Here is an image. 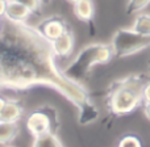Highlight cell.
<instances>
[{"mask_svg":"<svg viewBox=\"0 0 150 147\" xmlns=\"http://www.w3.org/2000/svg\"><path fill=\"white\" fill-rule=\"evenodd\" d=\"M38 85L53 88L76 109L91 100L82 83L63 75L52 42L37 26L5 18L0 32V89L17 92Z\"/></svg>","mask_w":150,"mask_h":147,"instance_id":"1","label":"cell"},{"mask_svg":"<svg viewBox=\"0 0 150 147\" xmlns=\"http://www.w3.org/2000/svg\"><path fill=\"white\" fill-rule=\"evenodd\" d=\"M113 57L111 45L105 44H90L80 49L76 57L69 63L67 67L62 70L63 75L70 80L76 83H82L83 79L87 77L95 66L105 65Z\"/></svg>","mask_w":150,"mask_h":147,"instance_id":"2","label":"cell"},{"mask_svg":"<svg viewBox=\"0 0 150 147\" xmlns=\"http://www.w3.org/2000/svg\"><path fill=\"white\" fill-rule=\"evenodd\" d=\"M146 84L140 77L130 76L117 82L109 91L108 109L115 116H125L134 112L142 100V88Z\"/></svg>","mask_w":150,"mask_h":147,"instance_id":"3","label":"cell"},{"mask_svg":"<svg viewBox=\"0 0 150 147\" xmlns=\"http://www.w3.org/2000/svg\"><path fill=\"white\" fill-rule=\"evenodd\" d=\"M61 120L58 110L57 108L49 104L38 106L26 117V129L33 135V138L41 137L49 133L57 134Z\"/></svg>","mask_w":150,"mask_h":147,"instance_id":"4","label":"cell"},{"mask_svg":"<svg viewBox=\"0 0 150 147\" xmlns=\"http://www.w3.org/2000/svg\"><path fill=\"white\" fill-rule=\"evenodd\" d=\"M150 46V37L136 33L132 29H120L115 33L111 42L113 55L119 58L129 57Z\"/></svg>","mask_w":150,"mask_h":147,"instance_id":"5","label":"cell"},{"mask_svg":"<svg viewBox=\"0 0 150 147\" xmlns=\"http://www.w3.org/2000/svg\"><path fill=\"white\" fill-rule=\"evenodd\" d=\"M37 29L41 32L45 38L49 39L50 42H53L58 37L62 36L65 32H67L69 26H67V23L62 17H59V16H52V17H47L45 20H42L37 25Z\"/></svg>","mask_w":150,"mask_h":147,"instance_id":"6","label":"cell"},{"mask_svg":"<svg viewBox=\"0 0 150 147\" xmlns=\"http://www.w3.org/2000/svg\"><path fill=\"white\" fill-rule=\"evenodd\" d=\"M74 34L71 30H67L62 34L61 37H58L57 39L52 42V49L54 53L55 58H67L69 55L73 53L74 49Z\"/></svg>","mask_w":150,"mask_h":147,"instance_id":"7","label":"cell"},{"mask_svg":"<svg viewBox=\"0 0 150 147\" xmlns=\"http://www.w3.org/2000/svg\"><path fill=\"white\" fill-rule=\"evenodd\" d=\"M32 13L33 12L24 4L15 1V0H8L4 18L9 21H15V23H28Z\"/></svg>","mask_w":150,"mask_h":147,"instance_id":"8","label":"cell"},{"mask_svg":"<svg viewBox=\"0 0 150 147\" xmlns=\"http://www.w3.org/2000/svg\"><path fill=\"white\" fill-rule=\"evenodd\" d=\"M24 114V108L17 100L5 98V103L0 110V121L4 122H18Z\"/></svg>","mask_w":150,"mask_h":147,"instance_id":"9","label":"cell"},{"mask_svg":"<svg viewBox=\"0 0 150 147\" xmlns=\"http://www.w3.org/2000/svg\"><path fill=\"white\" fill-rule=\"evenodd\" d=\"M100 117V112H99L98 106L92 103V101H87L83 104L79 109H78V122L80 125H90L96 122Z\"/></svg>","mask_w":150,"mask_h":147,"instance_id":"10","label":"cell"},{"mask_svg":"<svg viewBox=\"0 0 150 147\" xmlns=\"http://www.w3.org/2000/svg\"><path fill=\"white\" fill-rule=\"evenodd\" d=\"M20 133L18 122H4L0 121V145L11 143Z\"/></svg>","mask_w":150,"mask_h":147,"instance_id":"11","label":"cell"},{"mask_svg":"<svg viewBox=\"0 0 150 147\" xmlns=\"http://www.w3.org/2000/svg\"><path fill=\"white\" fill-rule=\"evenodd\" d=\"M74 13L80 21H84V23L91 21L93 17V13H95L92 0H80V1L75 3Z\"/></svg>","mask_w":150,"mask_h":147,"instance_id":"12","label":"cell"},{"mask_svg":"<svg viewBox=\"0 0 150 147\" xmlns=\"http://www.w3.org/2000/svg\"><path fill=\"white\" fill-rule=\"evenodd\" d=\"M130 29L138 34L150 37V13H146V12L138 13L136 16V20Z\"/></svg>","mask_w":150,"mask_h":147,"instance_id":"13","label":"cell"},{"mask_svg":"<svg viewBox=\"0 0 150 147\" xmlns=\"http://www.w3.org/2000/svg\"><path fill=\"white\" fill-rule=\"evenodd\" d=\"M32 147H65V146L62 145V142H61V139L58 138L57 134L49 133V134L34 138Z\"/></svg>","mask_w":150,"mask_h":147,"instance_id":"14","label":"cell"},{"mask_svg":"<svg viewBox=\"0 0 150 147\" xmlns=\"http://www.w3.org/2000/svg\"><path fill=\"white\" fill-rule=\"evenodd\" d=\"M150 4V0H128L127 12L128 13H140Z\"/></svg>","mask_w":150,"mask_h":147,"instance_id":"15","label":"cell"},{"mask_svg":"<svg viewBox=\"0 0 150 147\" xmlns=\"http://www.w3.org/2000/svg\"><path fill=\"white\" fill-rule=\"evenodd\" d=\"M117 147H142V143H141L140 138L136 137V135H125L120 139L119 146Z\"/></svg>","mask_w":150,"mask_h":147,"instance_id":"16","label":"cell"},{"mask_svg":"<svg viewBox=\"0 0 150 147\" xmlns=\"http://www.w3.org/2000/svg\"><path fill=\"white\" fill-rule=\"evenodd\" d=\"M15 1H17V3H21V4H24L25 7H28L29 9H30L33 13L38 12V11L41 9V7H42L41 0H15Z\"/></svg>","mask_w":150,"mask_h":147,"instance_id":"17","label":"cell"},{"mask_svg":"<svg viewBox=\"0 0 150 147\" xmlns=\"http://www.w3.org/2000/svg\"><path fill=\"white\" fill-rule=\"evenodd\" d=\"M142 100L144 103H150V80L146 82L142 88Z\"/></svg>","mask_w":150,"mask_h":147,"instance_id":"18","label":"cell"},{"mask_svg":"<svg viewBox=\"0 0 150 147\" xmlns=\"http://www.w3.org/2000/svg\"><path fill=\"white\" fill-rule=\"evenodd\" d=\"M7 1L8 0H0V18L5 16V11H7Z\"/></svg>","mask_w":150,"mask_h":147,"instance_id":"19","label":"cell"},{"mask_svg":"<svg viewBox=\"0 0 150 147\" xmlns=\"http://www.w3.org/2000/svg\"><path fill=\"white\" fill-rule=\"evenodd\" d=\"M142 109H144L145 116L150 120V103H142Z\"/></svg>","mask_w":150,"mask_h":147,"instance_id":"20","label":"cell"},{"mask_svg":"<svg viewBox=\"0 0 150 147\" xmlns=\"http://www.w3.org/2000/svg\"><path fill=\"white\" fill-rule=\"evenodd\" d=\"M4 103H5V98L3 97V96H0V110H1V108H3V105H4Z\"/></svg>","mask_w":150,"mask_h":147,"instance_id":"21","label":"cell"},{"mask_svg":"<svg viewBox=\"0 0 150 147\" xmlns=\"http://www.w3.org/2000/svg\"><path fill=\"white\" fill-rule=\"evenodd\" d=\"M50 1H52V0H41V4L42 5H47Z\"/></svg>","mask_w":150,"mask_h":147,"instance_id":"22","label":"cell"},{"mask_svg":"<svg viewBox=\"0 0 150 147\" xmlns=\"http://www.w3.org/2000/svg\"><path fill=\"white\" fill-rule=\"evenodd\" d=\"M67 1H69V3H71V4H73V5H74V4H75V3L80 1V0H67Z\"/></svg>","mask_w":150,"mask_h":147,"instance_id":"23","label":"cell"},{"mask_svg":"<svg viewBox=\"0 0 150 147\" xmlns=\"http://www.w3.org/2000/svg\"><path fill=\"white\" fill-rule=\"evenodd\" d=\"M1 28H3V20L0 18V32H1Z\"/></svg>","mask_w":150,"mask_h":147,"instance_id":"24","label":"cell"}]
</instances>
